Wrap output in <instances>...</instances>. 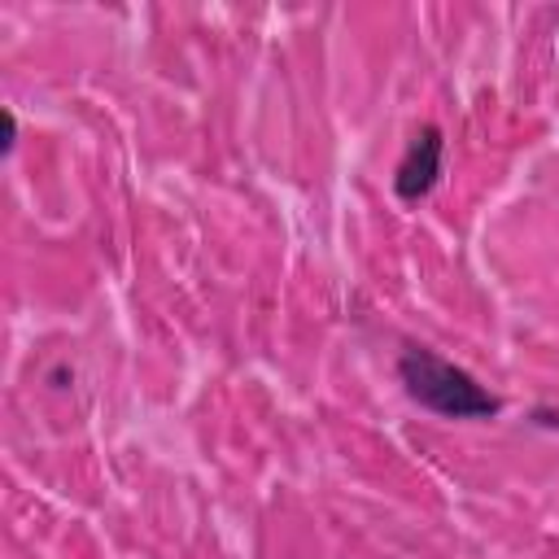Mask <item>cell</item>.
Listing matches in <instances>:
<instances>
[{
  "mask_svg": "<svg viewBox=\"0 0 559 559\" xmlns=\"http://www.w3.org/2000/svg\"><path fill=\"white\" fill-rule=\"evenodd\" d=\"M397 376H402L406 393L441 419H493L502 411V397H493L472 371L454 367L450 358H441L424 345L402 349Z\"/></svg>",
  "mask_w": 559,
  "mask_h": 559,
  "instance_id": "1",
  "label": "cell"
},
{
  "mask_svg": "<svg viewBox=\"0 0 559 559\" xmlns=\"http://www.w3.org/2000/svg\"><path fill=\"white\" fill-rule=\"evenodd\" d=\"M441 162H445V140H441V131L428 122V127H419V131L411 135V144H406V153H402V162H397V170H393V192H397L402 201L428 197V192L437 188V179H441Z\"/></svg>",
  "mask_w": 559,
  "mask_h": 559,
  "instance_id": "2",
  "label": "cell"
}]
</instances>
